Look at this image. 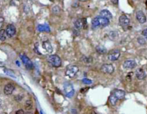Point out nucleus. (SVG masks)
Returning <instances> with one entry per match:
<instances>
[{
    "label": "nucleus",
    "mask_w": 147,
    "mask_h": 114,
    "mask_svg": "<svg viewBox=\"0 0 147 114\" xmlns=\"http://www.w3.org/2000/svg\"><path fill=\"white\" fill-rule=\"evenodd\" d=\"M109 20L107 19H105L103 17H101V16L96 17L93 19L92 20V27L93 28H103L107 27L109 24Z\"/></svg>",
    "instance_id": "1"
},
{
    "label": "nucleus",
    "mask_w": 147,
    "mask_h": 114,
    "mask_svg": "<svg viewBox=\"0 0 147 114\" xmlns=\"http://www.w3.org/2000/svg\"><path fill=\"white\" fill-rule=\"evenodd\" d=\"M33 107V103L32 102V101L30 100H28L25 102V104H24V108L27 111H30L31 109H32Z\"/></svg>",
    "instance_id": "18"
},
{
    "label": "nucleus",
    "mask_w": 147,
    "mask_h": 114,
    "mask_svg": "<svg viewBox=\"0 0 147 114\" xmlns=\"http://www.w3.org/2000/svg\"><path fill=\"white\" fill-rule=\"evenodd\" d=\"M52 12L55 14H58L60 12V9L58 6H55L53 8H52Z\"/></svg>",
    "instance_id": "24"
},
{
    "label": "nucleus",
    "mask_w": 147,
    "mask_h": 114,
    "mask_svg": "<svg viewBox=\"0 0 147 114\" xmlns=\"http://www.w3.org/2000/svg\"><path fill=\"white\" fill-rule=\"evenodd\" d=\"M119 22L120 25L121 26V27L124 29V30H126L129 27L130 19L128 18L127 16H126L125 14H123V15H121V17H119Z\"/></svg>",
    "instance_id": "3"
},
{
    "label": "nucleus",
    "mask_w": 147,
    "mask_h": 114,
    "mask_svg": "<svg viewBox=\"0 0 147 114\" xmlns=\"http://www.w3.org/2000/svg\"><path fill=\"white\" fill-rule=\"evenodd\" d=\"M120 55H121V52L119 50H113L108 53V58L111 61H116L119 59Z\"/></svg>",
    "instance_id": "7"
},
{
    "label": "nucleus",
    "mask_w": 147,
    "mask_h": 114,
    "mask_svg": "<svg viewBox=\"0 0 147 114\" xmlns=\"http://www.w3.org/2000/svg\"><path fill=\"white\" fill-rule=\"evenodd\" d=\"M117 101H118V100L116 99V98L114 96H113V95H111V96H110L109 101H110V103H111V104L112 106H115L116 102H117Z\"/></svg>",
    "instance_id": "23"
},
{
    "label": "nucleus",
    "mask_w": 147,
    "mask_h": 114,
    "mask_svg": "<svg viewBox=\"0 0 147 114\" xmlns=\"http://www.w3.org/2000/svg\"><path fill=\"white\" fill-rule=\"evenodd\" d=\"M113 96H114L116 98L117 100H121L123 98H124L125 96H126V93L124 91L122 90H119V89H116L113 91Z\"/></svg>",
    "instance_id": "14"
},
{
    "label": "nucleus",
    "mask_w": 147,
    "mask_h": 114,
    "mask_svg": "<svg viewBox=\"0 0 147 114\" xmlns=\"http://www.w3.org/2000/svg\"><path fill=\"white\" fill-rule=\"evenodd\" d=\"M136 63L135 60H126L124 64H123V67L124 68L126 69V70H131L136 68Z\"/></svg>",
    "instance_id": "10"
},
{
    "label": "nucleus",
    "mask_w": 147,
    "mask_h": 114,
    "mask_svg": "<svg viewBox=\"0 0 147 114\" xmlns=\"http://www.w3.org/2000/svg\"><path fill=\"white\" fill-rule=\"evenodd\" d=\"M81 60L83 63H91L93 62V58L91 57H85V56H84V57H82Z\"/></svg>",
    "instance_id": "21"
},
{
    "label": "nucleus",
    "mask_w": 147,
    "mask_h": 114,
    "mask_svg": "<svg viewBox=\"0 0 147 114\" xmlns=\"http://www.w3.org/2000/svg\"><path fill=\"white\" fill-rule=\"evenodd\" d=\"M72 114H77V112H76V110H75V109H73L72 111Z\"/></svg>",
    "instance_id": "34"
},
{
    "label": "nucleus",
    "mask_w": 147,
    "mask_h": 114,
    "mask_svg": "<svg viewBox=\"0 0 147 114\" xmlns=\"http://www.w3.org/2000/svg\"><path fill=\"white\" fill-rule=\"evenodd\" d=\"M100 16L101 17H103L105 19H112V14L110 12V11L107 10V9H103V10H101V12H100Z\"/></svg>",
    "instance_id": "16"
},
{
    "label": "nucleus",
    "mask_w": 147,
    "mask_h": 114,
    "mask_svg": "<svg viewBox=\"0 0 147 114\" xmlns=\"http://www.w3.org/2000/svg\"><path fill=\"white\" fill-rule=\"evenodd\" d=\"M96 51L99 53V54H105V53H106V49L104 47H103V46H97L96 47Z\"/></svg>",
    "instance_id": "19"
},
{
    "label": "nucleus",
    "mask_w": 147,
    "mask_h": 114,
    "mask_svg": "<svg viewBox=\"0 0 147 114\" xmlns=\"http://www.w3.org/2000/svg\"><path fill=\"white\" fill-rule=\"evenodd\" d=\"M82 81H83V83L84 84H87V85H90V84H91V83H92V81L91 80H89V79H88V78H84Z\"/></svg>",
    "instance_id": "26"
},
{
    "label": "nucleus",
    "mask_w": 147,
    "mask_h": 114,
    "mask_svg": "<svg viewBox=\"0 0 147 114\" xmlns=\"http://www.w3.org/2000/svg\"><path fill=\"white\" fill-rule=\"evenodd\" d=\"M4 19L2 17H0V28L2 27V25L4 24Z\"/></svg>",
    "instance_id": "30"
},
{
    "label": "nucleus",
    "mask_w": 147,
    "mask_h": 114,
    "mask_svg": "<svg viewBox=\"0 0 147 114\" xmlns=\"http://www.w3.org/2000/svg\"><path fill=\"white\" fill-rule=\"evenodd\" d=\"M142 35L147 40V28L142 31Z\"/></svg>",
    "instance_id": "28"
},
{
    "label": "nucleus",
    "mask_w": 147,
    "mask_h": 114,
    "mask_svg": "<svg viewBox=\"0 0 147 114\" xmlns=\"http://www.w3.org/2000/svg\"><path fill=\"white\" fill-rule=\"evenodd\" d=\"M78 70H79V68H78V66H76V65H70L66 69L65 73H66L67 76H68L70 78H73V77L75 76V75L77 74Z\"/></svg>",
    "instance_id": "5"
},
{
    "label": "nucleus",
    "mask_w": 147,
    "mask_h": 114,
    "mask_svg": "<svg viewBox=\"0 0 147 114\" xmlns=\"http://www.w3.org/2000/svg\"><path fill=\"white\" fill-rule=\"evenodd\" d=\"M38 30L40 31V32H43V31H45V32H49L50 31V29L47 26H44V25H39L38 26Z\"/></svg>",
    "instance_id": "22"
},
{
    "label": "nucleus",
    "mask_w": 147,
    "mask_h": 114,
    "mask_svg": "<svg viewBox=\"0 0 147 114\" xmlns=\"http://www.w3.org/2000/svg\"><path fill=\"white\" fill-rule=\"evenodd\" d=\"M111 1L113 4H119V0H111Z\"/></svg>",
    "instance_id": "33"
},
{
    "label": "nucleus",
    "mask_w": 147,
    "mask_h": 114,
    "mask_svg": "<svg viewBox=\"0 0 147 114\" xmlns=\"http://www.w3.org/2000/svg\"><path fill=\"white\" fill-rule=\"evenodd\" d=\"M136 17L137 19V20L139 21V22L141 23V24H144L147 22V17H146V15L144 14V13L141 10L138 11L136 12Z\"/></svg>",
    "instance_id": "11"
},
{
    "label": "nucleus",
    "mask_w": 147,
    "mask_h": 114,
    "mask_svg": "<svg viewBox=\"0 0 147 114\" xmlns=\"http://www.w3.org/2000/svg\"><path fill=\"white\" fill-rule=\"evenodd\" d=\"M6 34L4 29H1L0 30V40L1 41H4L6 39Z\"/></svg>",
    "instance_id": "20"
},
{
    "label": "nucleus",
    "mask_w": 147,
    "mask_h": 114,
    "mask_svg": "<svg viewBox=\"0 0 147 114\" xmlns=\"http://www.w3.org/2000/svg\"><path fill=\"white\" fill-rule=\"evenodd\" d=\"M25 114L24 113V111L22 110V109H19V110H18L17 111H16V114Z\"/></svg>",
    "instance_id": "31"
},
{
    "label": "nucleus",
    "mask_w": 147,
    "mask_h": 114,
    "mask_svg": "<svg viewBox=\"0 0 147 114\" xmlns=\"http://www.w3.org/2000/svg\"><path fill=\"white\" fill-rule=\"evenodd\" d=\"M136 76L139 80H143L146 78L147 74H146V72L144 71V69L139 68L136 70Z\"/></svg>",
    "instance_id": "15"
},
{
    "label": "nucleus",
    "mask_w": 147,
    "mask_h": 114,
    "mask_svg": "<svg viewBox=\"0 0 147 114\" xmlns=\"http://www.w3.org/2000/svg\"><path fill=\"white\" fill-rule=\"evenodd\" d=\"M47 62L49 65L54 68H59L62 65V60L60 57L57 55H51L47 57Z\"/></svg>",
    "instance_id": "2"
},
{
    "label": "nucleus",
    "mask_w": 147,
    "mask_h": 114,
    "mask_svg": "<svg viewBox=\"0 0 147 114\" xmlns=\"http://www.w3.org/2000/svg\"><path fill=\"white\" fill-rule=\"evenodd\" d=\"M14 88H15V87L12 83H8L7 85H6L4 86V93L6 96H10L11 93H13V91H14Z\"/></svg>",
    "instance_id": "12"
},
{
    "label": "nucleus",
    "mask_w": 147,
    "mask_h": 114,
    "mask_svg": "<svg viewBox=\"0 0 147 114\" xmlns=\"http://www.w3.org/2000/svg\"><path fill=\"white\" fill-rule=\"evenodd\" d=\"M42 47L46 51L49 53H51L52 52V47L51 45L50 42L49 41H45L42 43Z\"/></svg>",
    "instance_id": "17"
},
{
    "label": "nucleus",
    "mask_w": 147,
    "mask_h": 114,
    "mask_svg": "<svg viewBox=\"0 0 147 114\" xmlns=\"http://www.w3.org/2000/svg\"><path fill=\"white\" fill-rule=\"evenodd\" d=\"M6 34L8 37H12L16 34V28L13 24H9L6 26V28L5 29Z\"/></svg>",
    "instance_id": "8"
},
{
    "label": "nucleus",
    "mask_w": 147,
    "mask_h": 114,
    "mask_svg": "<svg viewBox=\"0 0 147 114\" xmlns=\"http://www.w3.org/2000/svg\"><path fill=\"white\" fill-rule=\"evenodd\" d=\"M146 4H147V1H146Z\"/></svg>",
    "instance_id": "38"
},
{
    "label": "nucleus",
    "mask_w": 147,
    "mask_h": 114,
    "mask_svg": "<svg viewBox=\"0 0 147 114\" xmlns=\"http://www.w3.org/2000/svg\"><path fill=\"white\" fill-rule=\"evenodd\" d=\"M137 40H138V42H139L140 45H145V44H146V40H145L144 38H143L142 37H139Z\"/></svg>",
    "instance_id": "25"
},
{
    "label": "nucleus",
    "mask_w": 147,
    "mask_h": 114,
    "mask_svg": "<svg viewBox=\"0 0 147 114\" xmlns=\"http://www.w3.org/2000/svg\"><path fill=\"white\" fill-rule=\"evenodd\" d=\"M51 1H53V0H51Z\"/></svg>",
    "instance_id": "39"
},
{
    "label": "nucleus",
    "mask_w": 147,
    "mask_h": 114,
    "mask_svg": "<svg viewBox=\"0 0 147 114\" xmlns=\"http://www.w3.org/2000/svg\"><path fill=\"white\" fill-rule=\"evenodd\" d=\"M20 57H21V59L22 60V63L26 66L27 68L32 69L33 68V64H32V63L31 62V60L24 54H21L20 55Z\"/></svg>",
    "instance_id": "9"
},
{
    "label": "nucleus",
    "mask_w": 147,
    "mask_h": 114,
    "mask_svg": "<svg viewBox=\"0 0 147 114\" xmlns=\"http://www.w3.org/2000/svg\"><path fill=\"white\" fill-rule=\"evenodd\" d=\"M88 90V88H82L81 89V91H80V92L82 93H85V92L87 91Z\"/></svg>",
    "instance_id": "32"
},
{
    "label": "nucleus",
    "mask_w": 147,
    "mask_h": 114,
    "mask_svg": "<svg viewBox=\"0 0 147 114\" xmlns=\"http://www.w3.org/2000/svg\"><path fill=\"white\" fill-rule=\"evenodd\" d=\"M1 103H2V102H1V100L0 99V106H1Z\"/></svg>",
    "instance_id": "37"
},
{
    "label": "nucleus",
    "mask_w": 147,
    "mask_h": 114,
    "mask_svg": "<svg viewBox=\"0 0 147 114\" xmlns=\"http://www.w3.org/2000/svg\"><path fill=\"white\" fill-rule=\"evenodd\" d=\"M74 25H75V29H78V30L81 29H87V27H88L87 19L85 18L78 19L74 23Z\"/></svg>",
    "instance_id": "4"
},
{
    "label": "nucleus",
    "mask_w": 147,
    "mask_h": 114,
    "mask_svg": "<svg viewBox=\"0 0 147 114\" xmlns=\"http://www.w3.org/2000/svg\"><path fill=\"white\" fill-rule=\"evenodd\" d=\"M114 67L112 64H104L101 66V70L103 73H106V74H112L114 72Z\"/></svg>",
    "instance_id": "6"
},
{
    "label": "nucleus",
    "mask_w": 147,
    "mask_h": 114,
    "mask_svg": "<svg viewBox=\"0 0 147 114\" xmlns=\"http://www.w3.org/2000/svg\"><path fill=\"white\" fill-rule=\"evenodd\" d=\"M23 98V96L22 95H21V94H19V95H17L15 96V100L17 101H22Z\"/></svg>",
    "instance_id": "27"
},
{
    "label": "nucleus",
    "mask_w": 147,
    "mask_h": 114,
    "mask_svg": "<svg viewBox=\"0 0 147 114\" xmlns=\"http://www.w3.org/2000/svg\"><path fill=\"white\" fill-rule=\"evenodd\" d=\"M64 88H65V91L66 93V95L68 96V97H71L74 94L73 88L70 83H66L64 86Z\"/></svg>",
    "instance_id": "13"
},
{
    "label": "nucleus",
    "mask_w": 147,
    "mask_h": 114,
    "mask_svg": "<svg viewBox=\"0 0 147 114\" xmlns=\"http://www.w3.org/2000/svg\"><path fill=\"white\" fill-rule=\"evenodd\" d=\"M25 114H32V112H30V111H27V112Z\"/></svg>",
    "instance_id": "35"
},
{
    "label": "nucleus",
    "mask_w": 147,
    "mask_h": 114,
    "mask_svg": "<svg viewBox=\"0 0 147 114\" xmlns=\"http://www.w3.org/2000/svg\"><path fill=\"white\" fill-rule=\"evenodd\" d=\"M131 78H132V73H129V74L127 75V76H126V80H128V81H131Z\"/></svg>",
    "instance_id": "29"
},
{
    "label": "nucleus",
    "mask_w": 147,
    "mask_h": 114,
    "mask_svg": "<svg viewBox=\"0 0 147 114\" xmlns=\"http://www.w3.org/2000/svg\"><path fill=\"white\" fill-rule=\"evenodd\" d=\"M91 114H97L95 111H92V113H91Z\"/></svg>",
    "instance_id": "36"
}]
</instances>
